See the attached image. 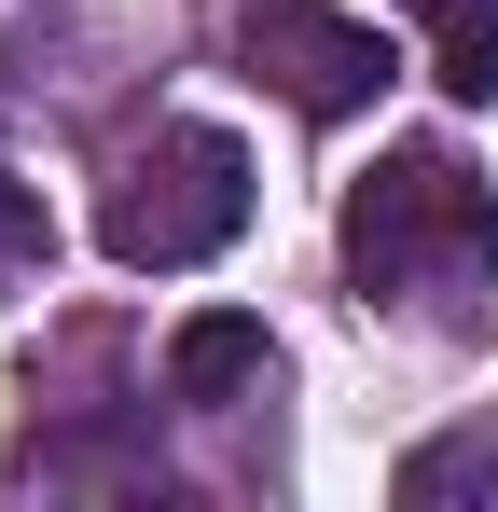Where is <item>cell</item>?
I'll use <instances>...</instances> for the list:
<instances>
[{
	"mask_svg": "<svg viewBox=\"0 0 498 512\" xmlns=\"http://www.w3.org/2000/svg\"><path fill=\"white\" fill-rule=\"evenodd\" d=\"M236 56L291 97L305 125L374 111L388 70H402V56H388V28H360V14H332V0H236Z\"/></svg>",
	"mask_w": 498,
	"mask_h": 512,
	"instance_id": "3957f363",
	"label": "cell"
},
{
	"mask_svg": "<svg viewBox=\"0 0 498 512\" xmlns=\"http://www.w3.org/2000/svg\"><path fill=\"white\" fill-rule=\"evenodd\" d=\"M429 263L457 277H498V208L457 153H388V167L346 194V291L360 305H402Z\"/></svg>",
	"mask_w": 498,
	"mask_h": 512,
	"instance_id": "7a4b0ae2",
	"label": "cell"
},
{
	"mask_svg": "<svg viewBox=\"0 0 498 512\" xmlns=\"http://www.w3.org/2000/svg\"><path fill=\"white\" fill-rule=\"evenodd\" d=\"M415 14H429V84L485 111L498 97V0H415Z\"/></svg>",
	"mask_w": 498,
	"mask_h": 512,
	"instance_id": "5b68a950",
	"label": "cell"
},
{
	"mask_svg": "<svg viewBox=\"0 0 498 512\" xmlns=\"http://www.w3.org/2000/svg\"><path fill=\"white\" fill-rule=\"evenodd\" d=\"M263 374H277V346H263V319H236V305H208V319L166 333V402H249Z\"/></svg>",
	"mask_w": 498,
	"mask_h": 512,
	"instance_id": "277c9868",
	"label": "cell"
},
{
	"mask_svg": "<svg viewBox=\"0 0 498 512\" xmlns=\"http://www.w3.org/2000/svg\"><path fill=\"white\" fill-rule=\"evenodd\" d=\"M111 263L139 277H180V263H222L249 236V153L222 125H153L125 167H111V208H97Z\"/></svg>",
	"mask_w": 498,
	"mask_h": 512,
	"instance_id": "6da1fadb",
	"label": "cell"
},
{
	"mask_svg": "<svg viewBox=\"0 0 498 512\" xmlns=\"http://www.w3.org/2000/svg\"><path fill=\"white\" fill-rule=\"evenodd\" d=\"M42 236H56V222H42V194L0 167V250H42Z\"/></svg>",
	"mask_w": 498,
	"mask_h": 512,
	"instance_id": "8992f818",
	"label": "cell"
}]
</instances>
